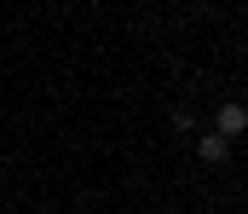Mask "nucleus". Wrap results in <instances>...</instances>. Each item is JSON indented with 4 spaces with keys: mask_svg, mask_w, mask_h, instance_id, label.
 <instances>
[{
    "mask_svg": "<svg viewBox=\"0 0 248 214\" xmlns=\"http://www.w3.org/2000/svg\"><path fill=\"white\" fill-rule=\"evenodd\" d=\"M196 156H202L208 168H219V162H231V139H219V133H202V139H196Z\"/></svg>",
    "mask_w": 248,
    "mask_h": 214,
    "instance_id": "2",
    "label": "nucleus"
},
{
    "mask_svg": "<svg viewBox=\"0 0 248 214\" xmlns=\"http://www.w3.org/2000/svg\"><path fill=\"white\" fill-rule=\"evenodd\" d=\"M214 133H219V139L248 133V104H219V110H214Z\"/></svg>",
    "mask_w": 248,
    "mask_h": 214,
    "instance_id": "1",
    "label": "nucleus"
}]
</instances>
